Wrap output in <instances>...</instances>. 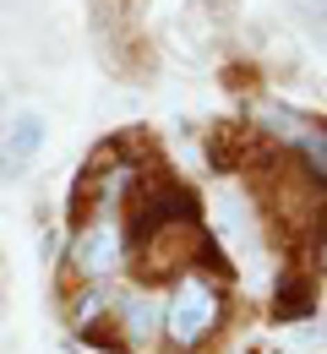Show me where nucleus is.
I'll list each match as a JSON object with an SVG mask.
<instances>
[{"mask_svg":"<svg viewBox=\"0 0 327 354\" xmlns=\"http://www.w3.org/2000/svg\"><path fill=\"white\" fill-rule=\"evenodd\" d=\"M256 202L273 234L289 245H322L327 240V175L317 164L295 158V153H273L256 164Z\"/></svg>","mask_w":327,"mask_h":354,"instance_id":"obj_1","label":"nucleus"},{"mask_svg":"<svg viewBox=\"0 0 327 354\" xmlns=\"http://www.w3.org/2000/svg\"><path fill=\"white\" fill-rule=\"evenodd\" d=\"M164 300V349L169 354H202L218 327L230 322V289L218 278V267H191L180 278H169V289L158 295Z\"/></svg>","mask_w":327,"mask_h":354,"instance_id":"obj_2","label":"nucleus"},{"mask_svg":"<svg viewBox=\"0 0 327 354\" xmlns=\"http://www.w3.org/2000/svg\"><path fill=\"white\" fill-rule=\"evenodd\" d=\"M60 289L77 283H115L131 267V229L126 213H82L66 218V245H60Z\"/></svg>","mask_w":327,"mask_h":354,"instance_id":"obj_3","label":"nucleus"},{"mask_svg":"<svg viewBox=\"0 0 327 354\" xmlns=\"http://www.w3.org/2000/svg\"><path fill=\"white\" fill-rule=\"evenodd\" d=\"M115 327H120V349L126 354H147L164 338V300L147 283H137V289L115 283Z\"/></svg>","mask_w":327,"mask_h":354,"instance_id":"obj_4","label":"nucleus"},{"mask_svg":"<svg viewBox=\"0 0 327 354\" xmlns=\"http://www.w3.org/2000/svg\"><path fill=\"white\" fill-rule=\"evenodd\" d=\"M44 136H49V120L39 109H17L6 120V136H0V180H22L33 169V158L44 153Z\"/></svg>","mask_w":327,"mask_h":354,"instance_id":"obj_5","label":"nucleus"},{"mask_svg":"<svg viewBox=\"0 0 327 354\" xmlns=\"http://www.w3.org/2000/svg\"><path fill=\"white\" fill-rule=\"evenodd\" d=\"M311 310H317V289H311L300 272H283L279 295H273V316H279V322H306Z\"/></svg>","mask_w":327,"mask_h":354,"instance_id":"obj_6","label":"nucleus"},{"mask_svg":"<svg viewBox=\"0 0 327 354\" xmlns=\"http://www.w3.org/2000/svg\"><path fill=\"white\" fill-rule=\"evenodd\" d=\"M306 22L317 28V39H327V0H306Z\"/></svg>","mask_w":327,"mask_h":354,"instance_id":"obj_7","label":"nucleus"},{"mask_svg":"<svg viewBox=\"0 0 327 354\" xmlns=\"http://www.w3.org/2000/svg\"><path fill=\"white\" fill-rule=\"evenodd\" d=\"M0 115H6V88H0Z\"/></svg>","mask_w":327,"mask_h":354,"instance_id":"obj_8","label":"nucleus"},{"mask_svg":"<svg viewBox=\"0 0 327 354\" xmlns=\"http://www.w3.org/2000/svg\"><path fill=\"white\" fill-rule=\"evenodd\" d=\"M0 295H6V272H0Z\"/></svg>","mask_w":327,"mask_h":354,"instance_id":"obj_9","label":"nucleus"}]
</instances>
